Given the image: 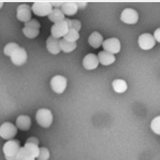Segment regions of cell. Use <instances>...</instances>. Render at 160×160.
Segmentation results:
<instances>
[{"instance_id": "1", "label": "cell", "mask_w": 160, "mask_h": 160, "mask_svg": "<svg viewBox=\"0 0 160 160\" xmlns=\"http://www.w3.org/2000/svg\"><path fill=\"white\" fill-rule=\"evenodd\" d=\"M21 149V143L18 140H9L3 145V153L6 160H18V154Z\"/></svg>"}, {"instance_id": "2", "label": "cell", "mask_w": 160, "mask_h": 160, "mask_svg": "<svg viewBox=\"0 0 160 160\" xmlns=\"http://www.w3.org/2000/svg\"><path fill=\"white\" fill-rule=\"evenodd\" d=\"M31 8L36 15H39V17H46L47 15L48 17L51 13L53 7L50 1H36L34 2Z\"/></svg>"}, {"instance_id": "3", "label": "cell", "mask_w": 160, "mask_h": 160, "mask_svg": "<svg viewBox=\"0 0 160 160\" xmlns=\"http://www.w3.org/2000/svg\"><path fill=\"white\" fill-rule=\"evenodd\" d=\"M36 120L41 127L49 128L52 124V122H53L52 112L50 111L49 109H46V108L39 109L36 113Z\"/></svg>"}, {"instance_id": "4", "label": "cell", "mask_w": 160, "mask_h": 160, "mask_svg": "<svg viewBox=\"0 0 160 160\" xmlns=\"http://www.w3.org/2000/svg\"><path fill=\"white\" fill-rule=\"evenodd\" d=\"M18 134V128L11 122H6L0 127V137L5 140H12Z\"/></svg>"}, {"instance_id": "5", "label": "cell", "mask_w": 160, "mask_h": 160, "mask_svg": "<svg viewBox=\"0 0 160 160\" xmlns=\"http://www.w3.org/2000/svg\"><path fill=\"white\" fill-rule=\"evenodd\" d=\"M68 24L66 18L64 21H61L59 22L54 24L51 28V36L56 39L63 38L68 34Z\"/></svg>"}, {"instance_id": "6", "label": "cell", "mask_w": 160, "mask_h": 160, "mask_svg": "<svg viewBox=\"0 0 160 160\" xmlns=\"http://www.w3.org/2000/svg\"><path fill=\"white\" fill-rule=\"evenodd\" d=\"M50 85H51V88L54 92L57 93V94H61V93L64 92L66 86H68V80L63 76L57 75L51 79Z\"/></svg>"}, {"instance_id": "7", "label": "cell", "mask_w": 160, "mask_h": 160, "mask_svg": "<svg viewBox=\"0 0 160 160\" xmlns=\"http://www.w3.org/2000/svg\"><path fill=\"white\" fill-rule=\"evenodd\" d=\"M102 46L104 48V51H106L110 54H116L120 51V42L118 38H110L107 39V40L103 41Z\"/></svg>"}, {"instance_id": "8", "label": "cell", "mask_w": 160, "mask_h": 160, "mask_svg": "<svg viewBox=\"0 0 160 160\" xmlns=\"http://www.w3.org/2000/svg\"><path fill=\"white\" fill-rule=\"evenodd\" d=\"M17 18L18 21L26 22L32 19V8L28 4H21L17 9Z\"/></svg>"}, {"instance_id": "9", "label": "cell", "mask_w": 160, "mask_h": 160, "mask_svg": "<svg viewBox=\"0 0 160 160\" xmlns=\"http://www.w3.org/2000/svg\"><path fill=\"white\" fill-rule=\"evenodd\" d=\"M138 43H139V46H140V48H141V49L150 50L155 46L156 41H155V39L153 37V35L145 33V34H142L141 36L139 37Z\"/></svg>"}, {"instance_id": "10", "label": "cell", "mask_w": 160, "mask_h": 160, "mask_svg": "<svg viewBox=\"0 0 160 160\" xmlns=\"http://www.w3.org/2000/svg\"><path fill=\"white\" fill-rule=\"evenodd\" d=\"M120 19H122V22H126V24L134 25L138 22L139 13L137 12V10L132 8H126L124 10H122V15H120Z\"/></svg>"}, {"instance_id": "11", "label": "cell", "mask_w": 160, "mask_h": 160, "mask_svg": "<svg viewBox=\"0 0 160 160\" xmlns=\"http://www.w3.org/2000/svg\"><path fill=\"white\" fill-rule=\"evenodd\" d=\"M11 62L15 65H22L26 63L27 59H28V54L25 48L19 47L12 53V55L10 56Z\"/></svg>"}, {"instance_id": "12", "label": "cell", "mask_w": 160, "mask_h": 160, "mask_svg": "<svg viewBox=\"0 0 160 160\" xmlns=\"http://www.w3.org/2000/svg\"><path fill=\"white\" fill-rule=\"evenodd\" d=\"M98 64H99L98 56L93 53L87 54L83 59L84 68L86 69H88V71H92V69H95L96 68H98Z\"/></svg>"}, {"instance_id": "13", "label": "cell", "mask_w": 160, "mask_h": 160, "mask_svg": "<svg viewBox=\"0 0 160 160\" xmlns=\"http://www.w3.org/2000/svg\"><path fill=\"white\" fill-rule=\"evenodd\" d=\"M60 9L64 15H68V17L76 14L78 10H79L76 1H64L62 6L60 7Z\"/></svg>"}, {"instance_id": "14", "label": "cell", "mask_w": 160, "mask_h": 160, "mask_svg": "<svg viewBox=\"0 0 160 160\" xmlns=\"http://www.w3.org/2000/svg\"><path fill=\"white\" fill-rule=\"evenodd\" d=\"M46 45H47V49L48 51L51 54H58L60 51V43H59V39L53 38L52 36H50L47 39V42H46Z\"/></svg>"}, {"instance_id": "15", "label": "cell", "mask_w": 160, "mask_h": 160, "mask_svg": "<svg viewBox=\"0 0 160 160\" xmlns=\"http://www.w3.org/2000/svg\"><path fill=\"white\" fill-rule=\"evenodd\" d=\"M31 118L28 115H21L17 118V128L22 131H28L31 128Z\"/></svg>"}, {"instance_id": "16", "label": "cell", "mask_w": 160, "mask_h": 160, "mask_svg": "<svg viewBox=\"0 0 160 160\" xmlns=\"http://www.w3.org/2000/svg\"><path fill=\"white\" fill-rule=\"evenodd\" d=\"M89 44L92 46L93 48H99L103 43V37L102 35L98 32H93L89 37Z\"/></svg>"}, {"instance_id": "17", "label": "cell", "mask_w": 160, "mask_h": 160, "mask_svg": "<svg viewBox=\"0 0 160 160\" xmlns=\"http://www.w3.org/2000/svg\"><path fill=\"white\" fill-rule=\"evenodd\" d=\"M98 60L101 64L109 65V64H112L113 62L115 61V56L106 51H101L98 54Z\"/></svg>"}, {"instance_id": "18", "label": "cell", "mask_w": 160, "mask_h": 160, "mask_svg": "<svg viewBox=\"0 0 160 160\" xmlns=\"http://www.w3.org/2000/svg\"><path fill=\"white\" fill-rule=\"evenodd\" d=\"M64 17H65V15L63 14V12H62L60 8H53L52 11H51V13L48 15V18L51 22H53L54 24H56V22L64 21V19H65Z\"/></svg>"}, {"instance_id": "19", "label": "cell", "mask_w": 160, "mask_h": 160, "mask_svg": "<svg viewBox=\"0 0 160 160\" xmlns=\"http://www.w3.org/2000/svg\"><path fill=\"white\" fill-rule=\"evenodd\" d=\"M112 88L116 93H124L128 90V84L123 80H114L112 82Z\"/></svg>"}, {"instance_id": "20", "label": "cell", "mask_w": 160, "mask_h": 160, "mask_svg": "<svg viewBox=\"0 0 160 160\" xmlns=\"http://www.w3.org/2000/svg\"><path fill=\"white\" fill-rule=\"evenodd\" d=\"M59 43H60V49L62 50L63 52L65 53H69V52H72L76 48H77V43H72V42H68V41H66L64 40L63 38L60 39L59 40Z\"/></svg>"}, {"instance_id": "21", "label": "cell", "mask_w": 160, "mask_h": 160, "mask_svg": "<svg viewBox=\"0 0 160 160\" xmlns=\"http://www.w3.org/2000/svg\"><path fill=\"white\" fill-rule=\"evenodd\" d=\"M26 150L29 152V153L33 156V157L36 159L38 156H39V152H40V148H39L38 145L36 144H32V143H26L25 146Z\"/></svg>"}, {"instance_id": "22", "label": "cell", "mask_w": 160, "mask_h": 160, "mask_svg": "<svg viewBox=\"0 0 160 160\" xmlns=\"http://www.w3.org/2000/svg\"><path fill=\"white\" fill-rule=\"evenodd\" d=\"M17 158H18V160H35V158L33 157V156L26 150L25 147H22V148L21 147Z\"/></svg>"}, {"instance_id": "23", "label": "cell", "mask_w": 160, "mask_h": 160, "mask_svg": "<svg viewBox=\"0 0 160 160\" xmlns=\"http://www.w3.org/2000/svg\"><path fill=\"white\" fill-rule=\"evenodd\" d=\"M79 38H80L79 32H77L75 30H68V34L63 37L64 40L68 41V42H72V43H75L77 40H79Z\"/></svg>"}, {"instance_id": "24", "label": "cell", "mask_w": 160, "mask_h": 160, "mask_svg": "<svg viewBox=\"0 0 160 160\" xmlns=\"http://www.w3.org/2000/svg\"><path fill=\"white\" fill-rule=\"evenodd\" d=\"M22 33L25 34L26 37H28L30 39H34L39 35V33H40V30L33 29V28H26V27H25V28L22 29Z\"/></svg>"}, {"instance_id": "25", "label": "cell", "mask_w": 160, "mask_h": 160, "mask_svg": "<svg viewBox=\"0 0 160 160\" xmlns=\"http://www.w3.org/2000/svg\"><path fill=\"white\" fill-rule=\"evenodd\" d=\"M18 48H19V46L17 44V43H13V42H11V43H8L5 47H4V54L7 56H11L12 55V53L17 50Z\"/></svg>"}, {"instance_id": "26", "label": "cell", "mask_w": 160, "mask_h": 160, "mask_svg": "<svg viewBox=\"0 0 160 160\" xmlns=\"http://www.w3.org/2000/svg\"><path fill=\"white\" fill-rule=\"evenodd\" d=\"M151 130L153 131L156 135L160 136V115L156 116V118L152 120L151 122Z\"/></svg>"}, {"instance_id": "27", "label": "cell", "mask_w": 160, "mask_h": 160, "mask_svg": "<svg viewBox=\"0 0 160 160\" xmlns=\"http://www.w3.org/2000/svg\"><path fill=\"white\" fill-rule=\"evenodd\" d=\"M68 30H75L77 32H79L81 30L82 24L80 21H77V19H68Z\"/></svg>"}, {"instance_id": "28", "label": "cell", "mask_w": 160, "mask_h": 160, "mask_svg": "<svg viewBox=\"0 0 160 160\" xmlns=\"http://www.w3.org/2000/svg\"><path fill=\"white\" fill-rule=\"evenodd\" d=\"M50 157V152L47 148L42 147L40 148V152H39V156L37 157L38 160H48Z\"/></svg>"}, {"instance_id": "29", "label": "cell", "mask_w": 160, "mask_h": 160, "mask_svg": "<svg viewBox=\"0 0 160 160\" xmlns=\"http://www.w3.org/2000/svg\"><path fill=\"white\" fill-rule=\"evenodd\" d=\"M26 28H33V29H40V22H39L37 19H31L30 22H26L25 24Z\"/></svg>"}, {"instance_id": "30", "label": "cell", "mask_w": 160, "mask_h": 160, "mask_svg": "<svg viewBox=\"0 0 160 160\" xmlns=\"http://www.w3.org/2000/svg\"><path fill=\"white\" fill-rule=\"evenodd\" d=\"M63 2L64 1H50L52 7H54V8H60L62 4H63Z\"/></svg>"}, {"instance_id": "31", "label": "cell", "mask_w": 160, "mask_h": 160, "mask_svg": "<svg viewBox=\"0 0 160 160\" xmlns=\"http://www.w3.org/2000/svg\"><path fill=\"white\" fill-rule=\"evenodd\" d=\"M153 37L155 39V41H157L158 43H160V28H158L157 30H155Z\"/></svg>"}, {"instance_id": "32", "label": "cell", "mask_w": 160, "mask_h": 160, "mask_svg": "<svg viewBox=\"0 0 160 160\" xmlns=\"http://www.w3.org/2000/svg\"><path fill=\"white\" fill-rule=\"evenodd\" d=\"M76 3H77V5H78V8H84V7H86L87 6V4H88V2L87 1H76Z\"/></svg>"}, {"instance_id": "33", "label": "cell", "mask_w": 160, "mask_h": 160, "mask_svg": "<svg viewBox=\"0 0 160 160\" xmlns=\"http://www.w3.org/2000/svg\"><path fill=\"white\" fill-rule=\"evenodd\" d=\"M26 143H32V144H36V145L39 146V140L37 138H34V137H32V138H29L28 140H27Z\"/></svg>"}, {"instance_id": "34", "label": "cell", "mask_w": 160, "mask_h": 160, "mask_svg": "<svg viewBox=\"0 0 160 160\" xmlns=\"http://www.w3.org/2000/svg\"><path fill=\"white\" fill-rule=\"evenodd\" d=\"M3 6V1H0V8Z\"/></svg>"}]
</instances>
